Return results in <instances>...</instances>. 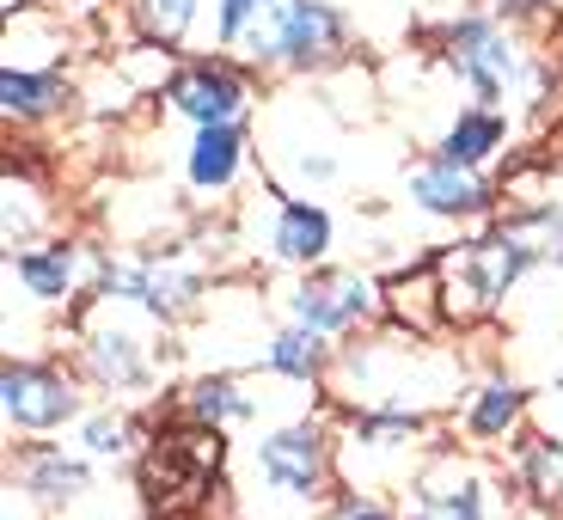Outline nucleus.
<instances>
[{"mask_svg": "<svg viewBox=\"0 0 563 520\" xmlns=\"http://www.w3.org/2000/svg\"><path fill=\"white\" fill-rule=\"evenodd\" d=\"M214 472H221V429H209V422L172 429V435H159L154 447H147V460H141L147 508L166 515V520L197 515V508H209Z\"/></svg>", "mask_w": 563, "mask_h": 520, "instance_id": "obj_1", "label": "nucleus"}, {"mask_svg": "<svg viewBox=\"0 0 563 520\" xmlns=\"http://www.w3.org/2000/svg\"><path fill=\"white\" fill-rule=\"evenodd\" d=\"M441 49H448V68L460 74V86L472 99H484L490 111L527 80L521 43L508 37L496 19H453V25L441 31Z\"/></svg>", "mask_w": 563, "mask_h": 520, "instance_id": "obj_2", "label": "nucleus"}, {"mask_svg": "<svg viewBox=\"0 0 563 520\" xmlns=\"http://www.w3.org/2000/svg\"><path fill=\"white\" fill-rule=\"evenodd\" d=\"M159 99H166L178 117H190L197 129H221V123H240L245 117L252 86H245V74L227 56H197V62H184L178 74H166Z\"/></svg>", "mask_w": 563, "mask_h": 520, "instance_id": "obj_3", "label": "nucleus"}, {"mask_svg": "<svg viewBox=\"0 0 563 520\" xmlns=\"http://www.w3.org/2000/svg\"><path fill=\"white\" fill-rule=\"evenodd\" d=\"M300 0H214V43L240 62H282Z\"/></svg>", "mask_w": 563, "mask_h": 520, "instance_id": "obj_4", "label": "nucleus"}, {"mask_svg": "<svg viewBox=\"0 0 563 520\" xmlns=\"http://www.w3.org/2000/svg\"><path fill=\"white\" fill-rule=\"evenodd\" d=\"M0 392H7V422H13V429H31V435L62 429V422L80 410V392H74L68 374L37 367V362H13L0 374Z\"/></svg>", "mask_w": 563, "mask_h": 520, "instance_id": "obj_5", "label": "nucleus"}, {"mask_svg": "<svg viewBox=\"0 0 563 520\" xmlns=\"http://www.w3.org/2000/svg\"><path fill=\"white\" fill-rule=\"evenodd\" d=\"M374 307H380V300H374V281H362V276H312V281H300L295 295H288L295 324L300 331H319V338L350 331V324L367 319Z\"/></svg>", "mask_w": 563, "mask_h": 520, "instance_id": "obj_6", "label": "nucleus"}, {"mask_svg": "<svg viewBox=\"0 0 563 520\" xmlns=\"http://www.w3.org/2000/svg\"><path fill=\"white\" fill-rule=\"evenodd\" d=\"M533 245L515 233V226H503V233H490V240L478 245H465L453 264H460V281H465V295H478V307H496V300L521 281V269L533 264Z\"/></svg>", "mask_w": 563, "mask_h": 520, "instance_id": "obj_7", "label": "nucleus"}, {"mask_svg": "<svg viewBox=\"0 0 563 520\" xmlns=\"http://www.w3.org/2000/svg\"><path fill=\"white\" fill-rule=\"evenodd\" d=\"M99 295L111 300H141L154 319H178L190 300H197V276L166 264H104L99 269Z\"/></svg>", "mask_w": 563, "mask_h": 520, "instance_id": "obj_8", "label": "nucleus"}, {"mask_svg": "<svg viewBox=\"0 0 563 520\" xmlns=\"http://www.w3.org/2000/svg\"><path fill=\"white\" fill-rule=\"evenodd\" d=\"M257 465H264V478L288 496H319L324 490V441L319 429H276L269 441H257Z\"/></svg>", "mask_w": 563, "mask_h": 520, "instance_id": "obj_9", "label": "nucleus"}, {"mask_svg": "<svg viewBox=\"0 0 563 520\" xmlns=\"http://www.w3.org/2000/svg\"><path fill=\"white\" fill-rule=\"evenodd\" d=\"M410 202L422 214H441V221H465V214L490 209V184L478 178L472 166H453V159H429V166L410 172Z\"/></svg>", "mask_w": 563, "mask_h": 520, "instance_id": "obj_10", "label": "nucleus"}, {"mask_svg": "<svg viewBox=\"0 0 563 520\" xmlns=\"http://www.w3.org/2000/svg\"><path fill=\"white\" fill-rule=\"evenodd\" d=\"M343 13L331 0H300L295 13V31H288V49H282V68H319L343 49Z\"/></svg>", "mask_w": 563, "mask_h": 520, "instance_id": "obj_11", "label": "nucleus"}, {"mask_svg": "<svg viewBox=\"0 0 563 520\" xmlns=\"http://www.w3.org/2000/svg\"><path fill=\"white\" fill-rule=\"evenodd\" d=\"M269 245H276V257H288V264H319V257L331 252V214H324L319 202H282Z\"/></svg>", "mask_w": 563, "mask_h": 520, "instance_id": "obj_12", "label": "nucleus"}, {"mask_svg": "<svg viewBox=\"0 0 563 520\" xmlns=\"http://www.w3.org/2000/svg\"><path fill=\"white\" fill-rule=\"evenodd\" d=\"M508 141V123H503V111H490V104H472V111H460L448 123V135H441V159H453V166H472L478 172L484 159L496 154Z\"/></svg>", "mask_w": 563, "mask_h": 520, "instance_id": "obj_13", "label": "nucleus"}, {"mask_svg": "<svg viewBox=\"0 0 563 520\" xmlns=\"http://www.w3.org/2000/svg\"><path fill=\"white\" fill-rule=\"evenodd\" d=\"M245 159V129L240 123H221V129H197V141H190V184L197 190H227L233 184V172H240Z\"/></svg>", "mask_w": 563, "mask_h": 520, "instance_id": "obj_14", "label": "nucleus"}, {"mask_svg": "<svg viewBox=\"0 0 563 520\" xmlns=\"http://www.w3.org/2000/svg\"><path fill=\"white\" fill-rule=\"evenodd\" d=\"M410 520H484V490L472 472H435L417 484V515Z\"/></svg>", "mask_w": 563, "mask_h": 520, "instance_id": "obj_15", "label": "nucleus"}, {"mask_svg": "<svg viewBox=\"0 0 563 520\" xmlns=\"http://www.w3.org/2000/svg\"><path fill=\"white\" fill-rule=\"evenodd\" d=\"M123 13L147 49H178L197 25V0H123Z\"/></svg>", "mask_w": 563, "mask_h": 520, "instance_id": "obj_16", "label": "nucleus"}, {"mask_svg": "<svg viewBox=\"0 0 563 520\" xmlns=\"http://www.w3.org/2000/svg\"><path fill=\"white\" fill-rule=\"evenodd\" d=\"M74 269H80V252H74V245H37V252L13 257V276L25 281L31 300H68Z\"/></svg>", "mask_w": 563, "mask_h": 520, "instance_id": "obj_17", "label": "nucleus"}, {"mask_svg": "<svg viewBox=\"0 0 563 520\" xmlns=\"http://www.w3.org/2000/svg\"><path fill=\"white\" fill-rule=\"evenodd\" d=\"M86 362H92V374H99L104 386H117V392H141V386H147V355H141V343L129 338V331H99V338L86 343Z\"/></svg>", "mask_w": 563, "mask_h": 520, "instance_id": "obj_18", "label": "nucleus"}, {"mask_svg": "<svg viewBox=\"0 0 563 520\" xmlns=\"http://www.w3.org/2000/svg\"><path fill=\"white\" fill-rule=\"evenodd\" d=\"M62 99H68V80H62V74L13 68V62L0 74V104H7V117H49Z\"/></svg>", "mask_w": 563, "mask_h": 520, "instance_id": "obj_19", "label": "nucleus"}, {"mask_svg": "<svg viewBox=\"0 0 563 520\" xmlns=\"http://www.w3.org/2000/svg\"><path fill=\"white\" fill-rule=\"evenodd\" d=\"M25 490L37 496V502L62 508V502H74V496L86 490V465L68 460V453H31L25 460Z\"/></svg>", "mask_w": 563, "mask_h": 520, "instance_id": "obj_20", "label": "nucleus"}, {"mask_svg": "<svg viewBox=\"0 0 563 520\" xmlns=\"http://www.w3.org/2000/svg\"><path fill=\"white\" fill-rule=\"evenodd\" d=\"M269 367H276V374H288V380H312V374L324 367V338H319V331L288 324V331L269 343Z\"/></svg>", "mask_w": 563, "mask_h": 520, "instance_id": "obj_21", "label": "nucleus"}, {"mask_svg": "<svg viewBox=\"0 0 563 520\" xmlns=\"http://www.w3.org/2000/svg\"><path fill=\"white\" fill-rule=\"evenodd\" d=\"M521 472H527V490L539 496V502H551V496H563V441L551 435H533L521 447Z\"/></svg>", "mask_w": 563, "mask_h": 520, "instance_id": "obj_22", "label": "nucleus"}, {"mask_svg": "<svg viewBox=\"0 0 563 520\" xmlns=\"http://www.w3.org/2000/svg\"><path fill=\"white\" fill-rule=\"evenodd\" d=\"M245 392L233 380H202V386H190V422H209V429H221V422H233V417H245Z\"/></svg>", "mask_w": 563, "mask_h": 520, "instance_id": "obj_23", "label": "nucleus"}, {"mask_svg": "<svg viewBox=\"0 0 563 520\" xmlns=\"http://www.w3.org/2000/svg\"><path fill=\"white\" fill-rule=\"evenodd\" d=\"M515 417H521V392H515L508 380H490L478 398H472V417L465 422H472V435H503Z\"/></svg>", "mask_w": 563, "mask_h": 520, "instance_id": "obj_24", "label": "nucleus"}, {"mask_svg": "<svg viewBox=\"0 0 563 520\" xmlns=\"http://www.w3.org/2000/svg\"><path fill=\"white\" fill-rule=\"evenodd\" d=\"M86 441H92V453H123L129 447V422L123 417H92L86 422Z\"/></svg>", "mask_w": 563, "mask_h": 520, "instance_id": "obj_25", "label": "nucleus"}, {"mask_svg": "<svg viewBox=\"0 0 563 520\" xmlns=\"http://www.w3.org/2000/svg\"><path fill=\"white\" fill-rule=\"evenodd\" d=\"M503 13H533V7H558V0H496Z\"/></svg>", "mask_w": 563, "mask_h": 520, "instance_id": "obj_26", "label": "nucleus"}, {"mask_svg": "<svg viewBox=\"0 0 563 520\" xmlns=\"http://www.w3.org/2000/svg\"><path fill=\"white\" fill-rule=\"evenodd\" d=\"M343 520H386V515H380V508H350Z\"/></svg>", "mask_w": 563, "mask_h": 520, "instance_id": "obj_27", "label": "nucleus"}, {"mask_svg": "<svg viewBox=\"0 0 563 520\" xmlns=\"http://www.w3.org/2000/svg\"><path fill=\"white\" fill-rule=\"evenodd\" d=\"M56 7H92V0H56Z\"/></svg>", "mask_w": 563, "mask_h": 520, "instance_id": "obj_28", "label": "nucleus"}, {"mask_svg": "<svg viewBox=\"0 0 563 520\" xmlns=\"http://www.w3.org/2000/svg\"><path fill=\"white\" fill-rule=\"evenodd\" d=\"M7 7H25V0H7Z\"/></svg>", "mask_w": 563, "mask_h": 520, "instance_id": "obj_29", "label": "nucleus"}]
</instances>
